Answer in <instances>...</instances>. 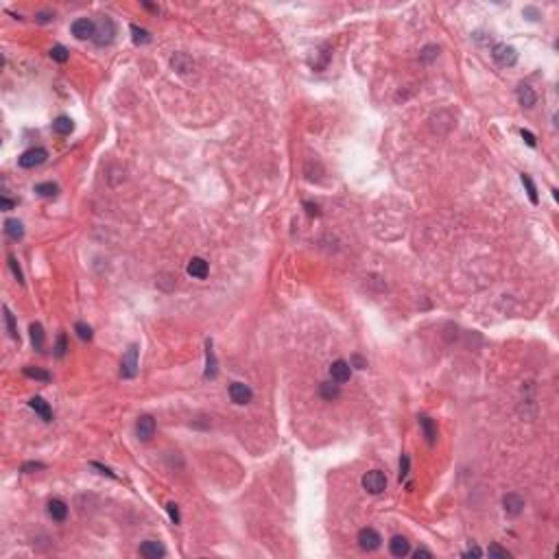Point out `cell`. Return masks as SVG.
Wrapping results in <instances>:
<instances>
[{
  "label": "cell",
  "instance_id": "6da1fadb",
  "mask_svg": "<svg viewBox=\"0 0 559 559\" xmlns=\"http://www.w3.org/2000/svg\"><path fill=\"white\" fill-rule=\"evenodd\" d=\"M492 57L498 66L511 68V66H516V61H518V50L509 44H496L492 48Z\"/></svg>",
  "mask_w": 559,
  "mask_h": 559
},
{
  "label": "cell",
  "instance_id": "7a4b0ae2",
  "mask_svg": "<svg viewBox=\"0 0 559 559\" xmlns=\"http://www.w3.org/2000/svg\"><path fill=\"white\" fill-rule=\"evenodd\" d=\"M46 160H48V151L42 149V146H35V149H29L20 155L18 164L20 168H35V166H42Z\"/></svg>",
  "mask_w": 559,
  "mask_h": 559
},
{
  "label": "cell",
  "instance_id": "3957f363",
  "mask_svg": "<svg viewBox=\"0 0 559 559\" xmlns=\"http://www.w3.org/2000/svg\"><path fill=\"white\" fill-rule=\"evenodd\" d=\"M363 487H365V492H369V494H383L385 489H387V476H385V472H380V470H369L367 474L363 476Z\"/></svg>",
  "mask_w": 559,
  "mask_h": 559
},
{
  "label": "cell",
  "instance_id": "277c9868",
  "mask_svg": "<svg viewBox=\"0 0 559 559\" xmlns=\"http://www.w3.org/2000/svg\"><path fill=\"white\" fill-rule=\"evenodd\" d=\"M356 542H359V546L363 550H367V553H374V550L380 548V544H383V538H380V533L376 529H361L359 531V538H356Z\"/></svg>",
  "mask_w": 559,
  "mask_h": 559
},
{
  "label": "cell",
  "instance_id": "5b68a950",
  "mask_svg": "<svg viewBox=\"0 0 559 559\" xmlns=\"http://www.w3.org/2000/svg\"><path fill=\"white\" fill-rule=\"evenodd\" d=\"M138 374V345H129L120 361V376L122 378H136Z\"/></svg>",
  "mask_w": 559,
  "mask_h": 559
},
{
  "label": "cell",
  "instance_id": "8992f818",
  "mask_svg": "<svg viewBox=\"0 0 559 559\" xmlns=\"http://www.w3.org/2000/svg\"><path fill=\"white\" fill-rule=\"evenodd\" d=\"M70 31H72V35L77 37V40H94V35H96V22H92L88 18H79V20L72 22Z\"/></svg>",
  "mask_w": 559,
  "mask_h": 559
},
{
  "label": "cell",
  "instance_id": "52a82bcc",
  "mask_svg": "<svg viewBox=\"0 0 559 559\" xmlns=\"http://www.w3.org/2000/svg\"><path fill=\"white\" fill-rule=\"evenodd\" d=\"M114 35H116V27H114V20L112 18H103L96 24V35H94V42L98 46H107L114 42Z\"/></svg>",
  "mask_w": 559,
  "mask_h": 559
},
{
  "label": "cell",
  "instance_id": "ba28073f",
  "mask_svg": "<svg viewBox=\"0 0 559 559\" xmlns=\"http://www.w3.org/2000/svg\"><path fill=\"white\" fill-rule=\"evenodd\" d=\"M330 378H332V383H337V385H345L347 380L352 378V365L343 359L335 361L330 365Z\"/></svg>",
  "mask_w": 559,
  "mask_h": 559
},
{
  "label": "cell",
  "instance_id": "9c48e42d",
  "mask_svg": "<svg viewBox=\"0 0 559 559\" xmlns=\"http://www.w3.org/2000/svg\"><path fill=\"white\" fill-rule=\"evenodd\" d=\"M230 398L234 404H249L253 398V391L245 383H232L230 385Z\"/></svg>",
  "mask_w": 559,
  "mask_h": 559
},
{
  "label": "cell",
  "instance_id": "30bf717a",
  "mask_svg": "<svg viewBox=\"0 0 559 559\" xmlns=\"http://www.w3.org/2000/svg\"><path fill=\"white\" fill-rule=\"evenodd\" d=\"M136 435L140 441H151L155 435V419L151 415H140L136 422Z\"/></svg>",
  "mask_w": 559,
  "mask_h": 559
},
{
  "label": "cell",
  "instance_id": "8fae6325",
  "mask_svg": "<svg viewBox=\"0 0 559 559\" xmlns=\"http://www.w3.org/2000/svg\"><path fill=\"white\" fill-rule=\"evenodd\" d=\"M502 507H504V514L511 516V518H516L522 514V509H524V498L520 494L516 492H509V494H504V498H502Z\"/></svg>",
  "mask_w": 559,
  "mask_h": 559
},
{
  "label": "cell",
  "instance_id": "7c38bea8",
  "mask_svg": "<svg viewBox=\"0 0 559 559\" xmlns=\"http://www.w3.org/2000/svg\"><path fill=\"white\" fill-rule=\"evenodd\" d=\"M140 555L146 557V559H162L166 555V548L155 540H146V542L140 544Z\"/></svg>",
  "mask_w": 559,
  "mask_h": 559
},
{
  "label": "cell",
  "instance_id": "4fadbf2b",
  "mask_svg": "<svg viewBox=\"0 0 559 559\" xmlns=\"http://www.w3.org/2000/svg\"><path fill=\"white\" fill-rule=\"evenodd\" d=\"M29 406L33 409L35 413L44 419V422H53V409H50V404H48V402H46L44 398H40V395L31 398V400H29Z\"/></svg>",
  "mask_w": 559,
  "mask_h": 559
},
{
  "label": "cell",
  "instance_id": "5bb4252c",
  "mask_svg": "<svg viewBox=\"0 0 559 559\" xmlns=\"http://www.w3.org/2000/svg\"><path fill=\"white\" fill-rule=\"evenodd\" d=\"M188 275L190 277H195V280H206L208 273H210V267H208V262L204 258H192L188 262Z\"/></svg>",
  "mask_w": 559,
  "mask_h": 559
},
{
  "label": "cell",
  "instance_id": "9a60e30c",
  "mask_svg": "<svg viewBox=\"0 0 559 559\" xmlns=\"http://www.w3.org/2000/svg\"><path fill=\"white\" fill-rule=\"evenodd\" d=\"M389 553H391L393 557H406V555L411 553L409 540L402 538V535H395V538H391V542H389Z\"/></svg>",
  "mask_w": 559,
  "mask_h": 559
},
{
  "label": "cell",
  "instance_id": "2e32d148",
  "mask_svg": "<svg viewBox=\"0 0 559 559\" xmlns=\"http://www.w3.org/2000/svg\"><path fill=\"white\" fill-rule=\"evenodd\" d=\"M48 516L55 520V522H64V520L68 518V504L64 500H59V498H53L48 502Z\"/></svg>",
  "mask_w": 559,
  "mask_h": 559
},
{
  "label": "cell",
  "instance_id": "e0dca14e",
  "mask_svg": "<svg viewBox=\"0 0 559 559\" xmlns=\"http://www.w3.org/2000/svg\"><path fill=\"white\" fill-rule=\"evenodd\" d=\"M5 234L18 243V240L24 238V225H22V221H18V219H7L5 221Z\"/></svg>",
  "mask_w": 559,
  "mask_h": 559
},
{
  "label": "cell",
  "instance_id": "ac0fdd59",
  "mask_svg": "<svg viewBox=\"0 0 559 559\" xmlns=\"http://www.w3.org/2000/svg\"><path fill=\"white\" fill-rule=\"evenodd\" d=\"M518 100H520V105L522 107H533L535 103H538V94H535V90L531 88V85L522 83L518 88Z\"/></svg>",
  "mask_w": 559,
  "mask_h": 559
},
{
  "label": "cell",
  "instance_id": "d6986e66",
  "mask_svg": "<svg viewBox=\"0 0 559 559\" xmlns=\"http://www.w3.org/2000/svg\"><path fill=\"white\" fill-rule=\"evenodd\" d=\"M419 426H422V430H424L426 441H428L430 446L437 444V426H435L433 419L426 417V415H422V417H419Z\"/></svg>",
  "mask_w": 559,
  "mask_h": 559
},
{
  "label": "cell",
  "instance_id": "ffe728a7",
  "mask_svg": "<svg viewBox=\"0 0 559 559\" xmlns=\"http://www.w3.org/2000/svg\"><path fill=\"white\" fill-rule=\"evenodd\" d=\"M53 131H55L57 136H70L74 131V122L68 118V116H57L55 120H53Z\"/></svg>",
  "mask_w": 559,
  "mask_h": 559
},
{
  "label": "cell",
  "instance_id": "44dd1931",
  "mask_svg": "<svg viewBox=\"0 0 559 559\" xmlns=\"http://www.w3.org/2000/svg\"><path fill=\"white\" fill-rule=\"evenodd\" d=\"M31 343H33V347L37 349V352H42L44 349V328H42V323H31Z\"/></svg>",
  "mask_w": 559,
  "mask_h": 559
},
{
  "label": "cell",
  "instance_id": "7402d4cb",
  "mask_svg": "<svg viewBox=\"0 0 559 559\" xmlns=\"http://www.w3.org/2000/svg\"><path fill=\"white\" fill-rule=\"evenodd\" d=\"M206 359H208V367H206V378H216V356L212 349V341L206 343Z\"/></svg>",
  "mask_w": 559,
  "mask_h": 559
},
{
  "label": "cell",
  "instance_id": "603a6c76",
  "mask_svg": "<svg viewBox=\"0 0 559 559\" xmlns=\"http://www.w3.org/2000/svg\"><path fill=\"white\" fill-rule=\"evenodd\" d=\"M5 323H7V332L13 341H20V332H18V325H15V315L9 310V306H5Z\"/></svg>",
  "mask_w": 559,
  "mask_h": 559
},
{
  "label": "cell",
  "instance_id": "cb8c5ba5",
  "mask_svg": "<svg viewBox=\"0 0 559 559\" xmlns=\"http://www.w3.org/2000/svg\"><path fill=\"white\" fill-rule=\"evenodd\" d=\"M319 393H321V398L323 400H328V402H332V400H337L339 395H341V389H339V385L335 383H321L319 385Z\"/></svg>",
  "mask_w": 559,
  "mask_h": 559
},
{
  "label": "cell",
  "instance_id": "d4e9b609",
  "mask_svg": "<svg viewBox=\"0 0 559 559\" xmlns=\"http://www.w3.org/2000/svg\"><path fill=\"white\" fill-rule=\"evenodd\" d=\"M170 64H173V68L177 70V72H188V70H192V59L186 57L184 53H177V55L170 59Z\"/></svg>",
  "mask_w": 559,
  "mask_h": 559
},
{
  "label": "cell",
  "instance_id": "484cf974",
  "mask_svg": "<svg viewBox=\"0 0 559 559\" xmlns=\"http://www.w3.org/2000/svg\"><path fill=\"white\" fill-rule=\"evenodd\" d=\"M35 192L40 197H46V199H50V197H57V192H59V186L57 184H53V182H44V184H35Z\"/></svg>",
  "mask_w": 559,
  "mask_h": 559
},
{
  "label": "cell",
  "instance_id": "4316f807",
  "mask_svg": "<svg viewBox=\"0 0 559 559\" xmlns=\"http://www.w3.org/2000/svg\"><path fill=\"white\" fill-rule=\"evenodd\" d=\"M129 31H131V40H134V44H149L151 42V33L146 29H140L138 24H131Z\"/></svg>",
  "mask_w": 559,
  "mask_h": 559
},
{
  "label": "cell",
  "instance_id": "83f0119b",
  "mask_svg": "<svg viewBox=\"0 0 559 559\" xmlns=\"http://www.w3.org/2000/svg\"><path fill=\"white\" fill-rule=\"evenodd\" d=\"M22 374H24L27 378H33V380H42V383H50L53 380V376L48 374V371L37 369V367H24L22 369Z\"/></svg>",
  "mask_w": 559,
  "mask_h": 559
},
{
  "label": "cell",
  "instance_id": "f1b7e54d",
  "mask_svg": "<svg viewBox=\"0 0 559 559\" xmlns=\"http://www.w3.org/2000/svg\"><path fill=\"white\" fill-rule=\"evenodd\" d=\"M48 55H50V59H53V61H57V64H66V61L70 59V53H68V48H66V46H61V44L53 46Z\"/></svg>",
  "mask_w": 559,
  "mask_h": 559
},
{
  "label": "cell",
  "instance_id": "f546056e",
  "mask_svg": "<svg viewBox=\"0 0 559 559\" xmlns=\"http://www.w3.org/2000/svg\"><path fill=\"white\" fill-rule=\"evenodd\" d=\"M520 180H522V184H524V188H526V192H529V199H531V204H538V188H535V184H533V180L526 173H522L520 175Z\"/></svg>",
  "mask_w": 559,
  "mask_h": 559
},
{
  "label": "cell",
  "instance_id": "4dcf8cb0",
  "mask_svg": "<svg viewBox=\"0 0 559 559\" xmlns=\"http://www.w3.org/2000/svg\"><path fill=\"white\" fill-rule=\"evenodd\" d=\"M74 330H77V335H79V339L81 341H92V328L88 323H83V321H79L74 325Z\"/></svg>",
  "mask_w": 559,
  "mask_h": 559
},
{
  "label": "cell",
  "instance_id": "1f68e13d",
  "mask_svg": "<svg viewBox=\"0 0 559 559\" xmlns=\"http://www.w3.org/2000/svg\"><path fill=\"white\" fill-rule=\"evenodd\" d=\"M487 555L489 557H500V559H509L511 557V553L507 548H502V546H498V544H492L487 548Z\"/></svg>",
  "mask_w": 559,
  "mask_h": 559
},
{
  "label": "cell",
  "instance_id": "d6a6232c",
  "mask_svg": "<svg viewBox=\"0 0 559 559\" xmlns=\"http://www.w3.org/2000/svg\"><path fill=\"white\" fill-rule=\"evenodd\" d=\"M66 349H68V339H66V335H59L57 337V345H55V356H57V359H61V356L66 354Z\"/></svg>",
  "mask_w": 559,
  "mask_h": 559
},
{
  "label": "cell",
  "instance_id": "836d02e7",
  "mask_svg": "<svg viewBox=\"0 0 559 559\" xmlns=\"http://www.w3.org/2000/svg\"><path fill=\"white\" fill-rule=\"evenodd\" d=\"M9 267H11V271H13V275H15V280H18L20 284H24V275H22V271H20V265H18V260L13 258V256H9Z\"/></svg>",
  "mask_w": 559,
  "mask_h": 559
},
{
  "label": "cell",
  "instance_id": "e575fe53",
  "mask_svg": "<svg viewBox=\"0 0 559 559\" xmlns=\"http://www.w3.org/2000/svg\"><path fill=\"white\" fill-rule=\"evenodd\" d=\"M166 511H168V516H170V520H173L175 524H180V522H182V516H180V507H177L175 502H168V504H166Z\"/></svg>",
  "mask_w": 559,
  "mask_h": 559
},
{
  "label": "cell",
  "instance_id": "d590c367",
  "mask_svg": "<svg viewBox=\"0 0 559 559\" xmlns=\"http://www.w3.org/2000/svg\"><path fill=\"white\" fill-rule=\"evenodd\" d=\"M409 470H411V459L406 454H402V459H400V480H404L409 476Z\"/></svg>",
  "mask_w": 559,
  "mask_h": 559
},
{
  "label": "cell",
  "instance_id": "8d00e7d4",
  "mask_svg": "<svg viewBox=\"0 0 559 559\" xmlns=\"http://www.w3.org/2000/svg\"><path fill=\"white\" fill-rule=\"evenodd\" d=\"M349 365H352V367H356V369H365V367H367V361H365L363 356L354 354L352 359H349Z\"/></svg>",
  "mask_w": 559,
  "mask_h": 559
},
{
  "label": "cell",
  "instance_id": "74e56055",
  "mask_svg": "<svg viewBox=\"0 0 559 559\" xmlns=\"http://www.w3.org/2000/svg\"><path fill=\"white\" fill-rule=\"evenodd\" d=\"M46 465L44 463H37V461H29V463H24L22 465V472H33V470H44Z\"/></svg>",
  "mask_w": 559,
  "mask_h": 559
},
{
  "label": "cell",
  "instance_id": "f35d334b",
  "mask_svg": "<svg viewBox=\"0 0 559 559\" xmlns=\"http://www.w3.org/2000/svg\"><path fill=\"white\" fill-rule=\"evenodd\" d=\"M520 136H522V138H524V142H526V144H529V146H531V149H533V146H535V144H538V142H535V136L531 134V131H526V129H522V131H520Z\"/></svg>",
  "mask_w": 559,
  "mask_h": 559
},
{
  "label": "cell",
  "instance_id": "ab89813d",
  "mask_svg": "<svg viewBox=\"0 0 559 559\" xmlns=\"http://www.w3.org/2000/svg\"><path fill=\"white\" fill-rule=\"evenodd\" d=\"M92 468L100 470V474H107V476H112V478H114V472H112V470H107V468H103V465H100V463H92Z\"/></svg>",
  "mask_w": 559,
  "mask_h": 559
},
{
  "label": "cell",
  "instance_id": "60d3db41",
  "mask_svg": "<svg viewBox=\"0 0 559 559\" xmlns=\"http://www.w3.org/2000/svg\"><path fill=\"white\" fill-rule=\"evenodd\" d=\"M524 15H531L529 20H538V18H540L538 9H533V7H526V9H524Z\"/></svg>",
  "mask_w": 559,
  "mask_h": 559
},
{
  "label": "cell",
  "instance_id": "b9f144b4",
  "mask_svg": "<svg viewBox=\"0 0 559 559\" xmlns=\"http://www.w3.org/2000/svg\"><path fill=\"white\" fill-rule=\"evenodd\" d=\"M50 20H53V13H46V11L37 13V22H50Z\"/></svg>",
  "mask_w": 559,
  "mask_h": 559
},
{
  "label": "cell",
  "instance_id": "7bdbcfd3",
  "mask_svg": "<svg viewBox=\"0 0 559 559\" xmlns=\"http://www.w3.org/2000/svg\"><path fill=\"white\" fill-rule=\"evenodd\" d=\"M415 557H417V559H419V557H433V553H430L428 548H417V550H415Z\"/></svg>",
  "mask_w": 559,
  "mask_h": 559
},
{
  "label": "cell",
  "instance_id": "ee69618b",
  "mask_svg": "<svg viewBox=\"0 0 559 559\" xmlns=\"http://www.w3.org/2000/svg\"><path fill=\"white\" fill-rule=\"evenodd\" d=\"M0 206H3V210H11V208H13L15 204H13V201H11V199H7V197H3V199H0Z\"/></svg>",
  "mask_w": 559,
  "mask_h": 559
},
{
  "label": "cell",
  "instance_id": "f6af8a7d",
  "mask_svg": "<svg viewBox=\"0 0 559 559\" xmlns=\"http://www.w3.org/2000/svg\"><path fill=\"white\" fill-rule=\"evenodd\" d=\"M304 206L308 208V212H310V214H319V208H317V206H313V204H308V201H306V204H304Z\"/></svg>",
  "mask_w": 559,
  "mask_h": 559
},
{
  "label": "cell",
  "instance_id": "bcb514c9",
  "mask_svg": "<svg viewBox=\"0 0 559 559\" xmlns=\"http://www.w3.org/2000/svg\"><path fill=\"white\" fill-rule=\"evenodd\" d=\"M472 555H474V557H480V550H478V548H470V550H465V557H472Z\"/></svg>",
  "mask_w": 559,
  "mask_h": 559
}]
</instances>
